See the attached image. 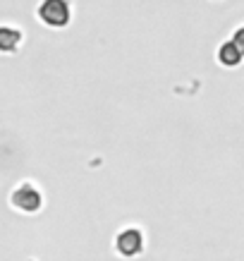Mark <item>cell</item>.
I'll return each instance as SVG.
<instances>
[{
    "label": "cell",
    "instance_id": "1",
    "mask_svg": "<svg viewBox=\"0 0 244 261\" xmlns=\"http://www.w3.org/2000/svg\"><path fill=\"white\" fill-rule=\"evenodd\" d=\"M36 17L50 29H65L72 19V8L67 0H43L36 10Z\"/></svg>",
    "mask_w": 244,
    "mask_h": 261
},
{
    "label": "cell",
    "instance_id": "3",
    "mask_svg": "<svg viewBox=\"0 0 244 261\" xmlns=\"http://www.w3.org/2000/svg\"><path fill=\"white\" fill-rule=\"evenodd\" d=\"M115 249H118V254H122V256H137V254L144 249V235L142 230H134V228H127L122 230L118 238H115Z\"/></svg>",
    "mask_w": 244,
    "mask_h": 261
},
{
    "label": "cell",
    "instance_id": "6",
    "mask_svg": "<svg viewBox=\"0 0 244 261\" xmlns=\"http://www.w3.org/2000/svg\"><path fill=\"white\" fill-rule=\"evenodd\" d=\"M232 41H235L237 46H239V50L244 53V27H239V29H237L235 36H232Z\"/></svg>",
    "mask_w": 244,
    "mask_h": 261
},
{
    "label": "cell",
    "instance_id": "4",
    "mask_svg": "<svg viewBox=\"0 0 244 261\" xmlns=\"http://www.w3.org/2000/svg\"><path fill=\"white\" fill-rule=\"evenodd\" d=\"M242 58H244V53L239 50V46H237L232 39L225 41V43L218 48V63H221L223 67H237V65L242 63Z\"/></svg>",
    "mask_w": 244,
    "mask_h": 261
},
{
    "label": "cell",
    "instance_id": "5",
    "mask_svg": "<svg viewBox=\"0 0 244 261\" xmlns=\"http://www.w3.org/2000/svg\"><path fill=\"white\" fill-rule=\"evenodd\" d=\"M19 43H22V32L19 29H15V27H3L0 29V48H3V53L17 50Z\"/></svg>",
    "mask_w": 244,
    "mask_h": 261
},
{
    "label": "cell",
    "instance_id": "2",
    "mask_svg": "<svg viewBox=\"0 0 244 261\" xmlns=\"http://www.w3.org/2000/svg\"><path fill=\"white\" fill-rule=\"evenodd\" d=\"M12 206H15L17 211H22V214H36L43 204V197H41V192L34 187V185H19L15 192H12V197H10Z\"/></svg>",
    "mask_w": 244,
    "mask_h": 261
}]
</instances>
